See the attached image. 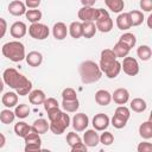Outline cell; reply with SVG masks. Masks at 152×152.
Returning a JSON list of instances; mask_svg holds the SVG:
<instances>
[{
    "instance_id": "obj_1",
    "label": "cell",
    "mask_w": 152,
    "mask_h": 152,
    "mask_svg": "<svg viewBox=\"0 0 152 152\" xmlns=\"http://www.w3.org/2000/svg\"><path fill=\"white\" fill-rule=\"evenodd\" d=\"M2 80L5 84L14 89L15 93L20 96L28 95V93L32 89L31 81L26 78L24 75H21L19 71H17L14 68H7L2 74Z\"/></svg>"
},
{
    "instance_id": "obj_2",
    "label": "cell",
    "mask_w": 152,
    "mask_h": 152,
    "mask_svg": "<svg viewBox=\"0 0 152 152\" xmlns=\"http://www.w3.org/2000/svg\"><path fill=\"white\" fill-rule=\"evenodd\" d=\"M99 66L108 78H115L121 71V63L116 59L112 49H104L101 51Z\"/></svg>"
},
{
    "instance_id": "obj_3",
    "label": "cell",
    "mask_w": 152,
    "mask_h": 152,
    "mask_svg": "<svg viewBox=\"0 0 152 152\" xmlns=\"http://www.w3.org/2000/svg\"><path fill=\"white\" fill-rule=\"evenodd\" d=\"M48 118H49V121H50L49 129L56 135H59V134L64 133V131L70 126L69 114L61 110L59 108L48 112Z\"/></svg>"
},
{
    "instance_id": "obj_4",
    "label": "cell",
    "mask_w": 152,
    "mask_h": 152,
    "mask_svg": "<svg viewBox=\"0 0 152 152\" xmlns=\"http://www.w3.org/2000/svg\"><path fill=\"white\" fill-rule=\"evenodd\" d=\"M78 72H80L81 81L84 84L95 83L102 76V71H101L99 64H96L94 61H84V62H82L80 64V66H78Z\"/></svg>"
},
{
    "instance_id": "obj_5",
    "label": "cell",
    "mask_w": 152,
    "mask_h": 152,
    "mask_svg": "<svg viewBox=\"0 0 152 152\" xmlns=\"http://www.w3.org/2000/svg\"><path fill=\"white\" fill-rule=\"evenodd\" d=\"M2 55L12 62H21L25 59V46L19 40H12L2 45Z\"/></svg>"
},
{
    "instance_id": "obj_6",
    "label": "cell",
    "mask_w": 152,
    "mask_h": 152,
    "mask_svg": "<svg viewBox=\"0 0 152 152\" xmlns=\"http://www.w3.org/2000/svg\"><path fill=\"white\" fill-rule=\"evenodd\" d=\"M96 30L102 33H107L113 28V20L109 17V13L103 8H97V17L95 20Z\"/></svg>"
},
{
    "instance_id": "obj_7",
    "label": "cell",
    "mask_w": 152,
    "mask_h": 152,
    "mask_svg": "<svg viewBox=\"0 0 152 152\" xmlns=\"http://www.w3.org/2000/svg\"><path fill=\"white\" fill-rule=\"evenodd\" d=\"M49 33H50V30L49 27L45 25V24H42V23H32L28 27V34L37 39V40H44L49 37Z\"/></svg>"
},
{
    "instance_id": "obj_8",
    "label": "cell",
    "mask_w": 152,
    "mask_h": 152,
    "mask_svg": "<svg viewBox=\"0 0 152 152\" xmlns=\"http://www.w3.org/2000/svg\"><path fill=\"white\" fill-rule=\"evenodd\" d=\"M24 139H25V151H26V152L40 150L42 139H40V137H39L38 133H36V132H33V131L31 129V132H30Z\"/></svg>"
},
{
    "instance_id": "obj_9",
    "label": "cell",
    "mask_w": 152,
    "mask_h": 152,
    "mask_svg": "<svg viewBox=\"0 0 152 152\" xmlns=\"http://www.w3.org/2000/svg\"><path fill=\"white\" fill-rule=\"evenodd\" d=\"M121 70L128 76H135L139 72V64L138 61L133 57H124V61L121 63Z\"/></svg>"
},
{
    "instance_id": "obj_10",
    "label": "cell",
    "mask_w": 152,
    "mask_h": 152,
    "mask_svg": "<svg viewBox=\"0 0 152 152\" xmlns=\"http://www.w3.org/2000/svg\"><path fill=\"white\" fill-rule=\"evenodd\" d=\"M71 124H72V128L76 132H83L87 129L89 125V118L84 113H77L74 115Z\"/></svg>"
},
{
    "instance_id": "obj_11",
    "label": "cell",
    "mask_w": 152,
    "mask_h": 152,
    "mask_svg": "<svg viewBox=\"0 0 152 152\" xmlns=\"http://www.w3.org/2000/svg\"><path fill=\"white\" fill-rule=\"evenodd\" d=\"M78 19L82 21H95L97 17V8L89 7V6H83L81 10H78Z\"/></svg>"
},
{
    "instance_id": "obj_12",
    "label": "cell",
    "mask_w": 152,
    "mask_h": 152,
    "mask_svg": "<svg viewBox=\"0 0 152 152\" xmlns=\"http://www.w3.org/2000/svg\"><path fill=\"white\" fill-rule=\"evenodd\" d=\"M109 118L104 113H99L93 118V127L95 131H104L109 126Z\"/></svg>"
},
{
    "instance_id": "obj_13",
    "label": "cell",
    "mask_w": 152,
    "mask_h": 152,
    "mask_svg": "<svg viewBox=\"0 0 152 152\" xmlns=\"http://www.w3.org/2000/svg\"><path fill=\"white\" fill-rule=\"evenodd\" d=\"M83 141L87 147H95L100 142V135L95 129H87L83 134Z\"/></svg>"
},
{
    "instance_id": "obj_14",
    "label": "cell",
    "mask_w": 152,
    "mask_h": 152,
    "mask_svg": "<svg viewBox=\"0 0 152 152\" xmlns=\"http://www.w3.org/2000/svg\"><path fill=\"white\" fill-rule=\"evenodd\" d=\"M27 32V27L26 24L23 21H15L12 24L11 28H10V33L13 38H23Z\"/></svg>"
},
{
    "instance_id": "obj_15",
    "label": "cell",
    "mask_w": 152,
    "mask_h": 152,
    "mask_svg": "<svg viewBox=\"0 0 152 152\" xmlns=\"http://www.w3.org/2000/svg\"><path fill=\"white\" fill-rule=\"evenodd\" d=\"M128 99H129V93L126 88H118L112 94V100L116 104H125L128 102Z\"/></svg>"
},
{
    "instance_id": "obj_16",
    "label": "cell",
    "mask_w": 152,
    "mask_h": 152,
    "mask_svg": "<svg viewBox=\"0 0 152 152\" xmlns=\"http://www.w3.org/2000/svg\"><path fill=\"white\" fill-rule=\"evenodd\" d=\"M8 12L12 15H15V17L24 15L26 13V5L24 2H21L20 0H14V1L10 2V5H8Z\"/></svg>"
},
{
    "instance_id": "obj_17",
    "label": "cell",
    "mask_w": 152,
    "mask_h": 152,
    "mask_svg": "<svg viewBox=\"0 0 152 152\" xmlns=\"http://www.w3.org/2000/svg\"><path fill=\"white\" fill-rule=\"evenodd\" d=\"M52 34L53 37L57 39V40H63L66 38V34H68V27L62 21H58L53 25L52 27Z\"/></svg>"
},
{
    "instance_id": "obj_18",
    "label": "cell",
    "mask_w": 152,
    "mask_h": 152,
    "mask_svg": "<svg viewBox=\"0 0 152 152\" xmlns=\"http://www.w3.org/2000/svg\"><path fill=\"white\" fill-rule=\"evenodd\" d=\"M95 101L100 106H108L112 101V94L108 90L100 89L95 93Z\"/></svg>"
},
{
    "instance_id": "obj_19",
    "label": "cell",
    "mask_w": 152,
    "mask_h": 152,
    "mask_svg": "<svg viewBox=\"0 0 152 152\" xmlns=\"http://www.w3.org/2000/svg\"><path fill=\"white\" fill-rule=\"evenodd\" d=\"M45 99H46V95L40 89H34V90H31L28 93V101L32 104H36V106L42 104L45 101Z\"/></svg>"
},
{
    "instance_id": "obj_20",
    "label": "cell",
    "mask_w": 152,
    "mask_h": 152,
    "mask_svg": "<svg viewBox=\"0 0 152 152\" xmlns=\"http://www.w3.org/2000/svg\"><path fill=\"white\" fill-rule=\"evenodd\" d=\"M116 26L119 30H128L132 27V24H131V18H129V14L128 12H122L118 15L116 18Z\"/></svg>"
},
{
    "instance_id": "obj_21",
    "label": "cell",
    "mask_w": 152,
    "mask_h": 152,
    "mask_svg": "<svg viewBox=\"0 0 152 152\" xmlns=\"http://www.w3.org/2000/svg\"><path fill=\"white\" fill-rule=\"evenodd\" d=\"M25 59H26V63L30 65V66H39L43 62V55L38 51H31L28 52L26 56H25Z\"/></svg>"
},
{
    "instance_id": "obj_22",
    "label": "cell",
    "mask_w": 152,
    "mask_h": 152,
    "mask_svg": "<svg viewBox=\"0 0 152 152\" xmlns=\"http://www.w3.org/2000/svg\"><path fill=\"white\" fill-rule=\"evenodd\" d=\"M1 102L6 108H12L18 103V94L14 91H7L2 95Z\"/></svg>"
},
{
    "instance_id": "obj_23",
    "label": "cell",
    "mask_w": 152,
    "mask_h": 152,
    "mask_svg": "<svg viewBox=\"0 0 152 152\" xmlns=\"http://www.w3.org/2000/svg\"><path fill=\"white\" fill-rule=\"evenodd\" d=\"M31 129L33 132L38 133L39 135L40 134H44V133H46L49 131V122L45 119H43V118L37 119V120H34L33 125L31 126Z\"/></svg>"
},
{
    "instance_id": "obj_24",
    "label": "cell",
    "mask_w": 152,
    "mask_h": 152,
    "mask_svg": "<svg viewBox=\"0 0 152 152\" xmlns=\"http://www.w3.org/2000/svg\"><path fill=\"white\" fill-rule=\"evenodd\" d=\"M139 135L145 140H148L152 138V121L151 120L145 121L139 126Z\"/></svg>"
},
{
    "instance_id": "obj_25",
    "label": "cell",
    "mask_w": 152,
    "mask_h": 152,
    "mask_svg": "<svg viewBox=\"0 0 152 152\" xmlns=\"http://www.w3.org/2000/svg\"><path fill=\"white\" fill-rule=\"evenodd\" d=\"M82 28H83V33L82 36L84 38H93L96 33V25L94 21H83L82 23Z\"/></svg>"
},
{
    "instance_id": "obj_26",
    "label": "cell",
    "mask_w": 152,
    "mask_h": 152,
    "mask_svg": "<svg viewBox=\"0 0 152 152\" xmlns=\"http://www.w3.org/2000/svg\"><path fill=\"white\" fill-rule=\"evenodd\" d=\"M68 32L70 33V36L75 39H78L82 37L83 33V28H82V23L80 21H72L70 24V26L68 27Z\"/></svg>"
},
{
    "instance_id": "obj_27",
    "label": "cell",
    "mask_w": 152,
    "mask_h": 152,
    "mask_svg": "<svg viewBox=\"0 0 152 152\" xmlns=\"http://www.w3.org/2000/svg\"><path fill=\"white\" fill-rule=\"evenodd\" d=\"M30 132H31V126H28V124H26L25 121H19L18 124L14 125V133L18 137L25 138Z\"/></svg>"
},
{
    "instance_id": "obj_28",
    "label": "cell",
    "mask_w": 152,
    "mask_h": 152,
    "mask_svg": "<svg viewBox=\"0 0 152 152\" xmlns=\"http://www.w3.org/2000/svg\"><path fill=\"white\" fill-rule=\"evenodd\" d=\"M129 107H131V109H132L133 112H135V113H141V112H144V110L147 108V103H146L145 100H142V99H140V97H135V99H133V100L131 101Z\"/></svg>"
},
{
    "instance_id": "obj_29",
    "label": "cell",
    "mask_w": 152,
    "mask_h": 152,
    "mask_svg": "<svg viewBox=\"0 0 152 152\" xmlns=\"http://www.w3.org/2000/svg\"><path fill=\"white\" fill-rule=\"evenodd\" d=\"M104 4L114 13H120L121 11H124L125 7L124 0H104Z\"/></svg>"
},
{
    "instance_id": "obj_30",
    "label": "cell",
    "mask_w": 152,
    "mask_h": 152,
    "mask_svg": "<svg viewBox=\"0 0 152 152\" xmlns=\"http://www.w3.org/2000/svg\"><path fill=\"white\" fill-rule=\"evenodd\" d=\"M119 42L124 43L128 49H132V48H134V46H135L137 38H135V36H134L133 33H131V32H126V33H124V34H121V36H120Z\"/></svg>"
},
{
    "instance_id": "obj_31",
    "label": "cell",
    "mask_w": 152,
    "mask_h": 152,
    "mask_svg": "<svg viewBox=\"0 0 152 152\" xmlns=\"http://www.w3.org/2000/svg\"><path fill=\"white\" fill-rule=\"evenodd\" d=\"M80 107V102H78V99H75V100H63L62 102V108L65 110V112H69V113H75Z\"/></svg>"
},
{
    "instance_id": "obj_32",
    "label": "cell",
    "mask_w": 152,
    "mask_h": 152,
    "mask_svg": "<svg viewBox=\"0 0 152 152\" xmlns=\"http://www.w3.org/2000/svg\"><path fill=\"white\" fill-rule=\"evenodd\" d=\"M129 14V18H131V24L132 26H139L142 24L144 21V14L141 11H138V10H133L131 12H128Z\"/></svg>"
},
{
    "instance_id": "obj_33",
    "label": "cell",
    "mask_w": 152,
    "mask_h": 152,
    "mask_svg": "<svg viewBox=\"0 0 152 152\" xmlns=\"http://www.w3.org/2000/svg\"><path fill=\"white\" fill-rule=\"evenodd\" d=\"M112 50H113V52L115 53L116 58H118V57L124 58V57H126V56L128 55V52H129V50H131V49H128L124 43L118 42V43L114 45V48H113Z\"/></svg>"
},
{
    "instance_id": "obj_34",
    "label": "cell",
    "mask_w": 152,
    "mask_h": 152,
    "mask_svg": "<svg viewBox=\"0 0 152 152\" xmlns=\"http://www.w3.org/2000/svg\"><path fill=\"white\" fill-rule=\"evenodd\" d=\"M14 119H15V114L10 108H6V109H4V110L0 112V121L2 124L10 125V124H12L14 121Z\"/></svg>"
},
{
    "instance_id": "obj_35",
    "label": "cell",
    "mask_w": 152,
    "mask_h": 152,
    "mask_svg": "<svg viewBox=\"0 0 152 152\" xmlns=\"http://www.w3.org/2000/svg\"><path fill=\"white\" fill-rule=\"evenodd\" d=\"M137 55L141 61H148L152 56V50L148 45H140L137 49Z\"/></svg>"
},
{
    "instance_id": "obj_36",
    "label": "cell",
    "mask_w": 152,
    "mask_h": 152,
    "mask_svg": "<svg viewBox=\"0 0 152 152\" xmlns=\"http://www.w3.org/2000/svg\"><path fill=\"white\" fill-rule=\"evenodd\" d=\"M14 114H15V116L19 118V119H25V118H27L28 114H30V108H28L27 104L20 103V104H18V106L15 107Z\"/></svg>"
},
{
    "instance_id": "obj_37",
    "label": "cell",
    "mask_w": 152,
    "mask_h": 152,
    "mask_svg": "<svg viewBox=\"0 0 152 152\" xmlns=\"http://www.w3.org/2000/svg\"><path fill=\"white\" fill-rule=\"evenodd\" d=\"M26 18L28 19V21L31 23H38L40 19H42V12L39 10H34V8H31V10H26V13H25Z\"/></svg>"
},
{
    "instance_id": "obj_38",
    "label": "cell",
    "mask_w": 152,
    "mask_h": 152,
    "mask_svg": "<svg viewBox=\"0 0 152 152\" xmlns=\"http://www.w3.org/2000/svg\"><path fill=\"white\" fill-rule=\"evenodd\" d=\"M43 103H44V109H45L46 112H50V110H53V109L59 108L58 101H57L56 99H53V97H48V99H45V101H44Z\"/></svg>"
},
{
    "instance_id": "obj_39",
    "label": "cell",
    "mask_w": 152,
    "mask_h": 152,
    "mask_svg": "<svg viewBox=\"0 0 152 152\" xmlns=\"http://www.w3.org/2000/svg\"><path fill=\"white\" fill-rule=\"evenodd\" d=\"M66 142H68V145H69L70 147H74L75 145L82 142V140H81V138H80V135H78L77 133H75V132H69V133L66 134Z\"/></svg>"
},
{
    "instance_id": "obj_40",
    "label": "cell",
    "mask_w": 152,
    "mask_h": 152,
    "mask_svg": "<svg viewBox=\"0 0 152 152\" xmlns=\"http://www.w3.org/2000/svg\"><path fill=\"white\" fill-rule=\"evenodd\" d=\"M127 121H128V120H126L125 118L119 116V115H116V114H114V116L112 118V125H113L115 128H118V129L124 128V127L126 126Z\"/></svg>"
},
{
    "instance_id": "obj_41",
    "label": "cell",
    "mask_w": 152,
    "mask_h": 152,
    "mask_svg": "<svg viewBox=\"0 0 152 152\" xmlns=\"http://www.w3.org/2000/svg\"><path fill=\"white\" fill-rule=\"evenodd\" d=\"M100 142L103 144L104 146H109L114 142V135L110 132H103L100 135Z\"/></svg>"
},
{
    "instance_id": "obj_42",
    "label": "cell",
    "mask_w": 152,
    "mask_h": 152,
    "mask_svg": "<svg viewBox=\"0 0 152 152\" xmlns=\"http://www.w3.org/2000/svg\"><path fill=\"white\" fill-rule=\"evenodd\" d=\"M62 97L63 100H75L77 99V94L72 88H65L62 91Z\"/></svg>"
},
{
    "instance_id": "obj_43",
    "label": "cell",
    "mask_w": 152,
    "mask_h": 152,
    "mask_svg": "<svg viewBox=\"0 0 152 152\" xmlns=\"http://www.w3.org/2000/svg\"><path fill=\"white\" fill-rule=\"evenodd\" d=\"M115 114H116V115H119V116L125 118L126 120H128V119H129V116H131L129 109H128L127 107H125L124 104H120V106L115 109Z\"/></svg>"
},
{
    "instance_id": "obj_44",
    "label": "cell",
    "mask_w": 152,
    "mask_h": 152,
    "mask_svg": "<svg viewBox=\"0 0 152 152\" xmlns=\"http://www.w3.org/2000/svg\"><path fill=\"white\" fill-rule=\"evenodd\" d=\"M137 150H138V152H151L152 151V144L151 142H146V141L140 142L138 145Z\"/></svg>"
},
{
    "instance_id": "obj_45",
    "label": "cell",
    "mask_w": 152,
    "mask_h": 152,
    "mask_svg": "<svg viewBox=\"0 0 152 152\" xmlns=\"http://www.w3.org/2000/svg\"><path fill=\"white\" fill-rule=\"evenodd\" d=\"M139 5L144 12H151L152 11V0H140Z\"/></svg>"
},
{
    "instance_id": "obj_46",
    "label": "cell",
    "mask_w": 152,
    "mask_h": 152,
    "mask_svg": "<svg viewBox=\"0 0 152 152\" xmlns=\"http://www.w3.org/2000/svg\"><path fill=\"white\" fill-rule=\"evenodd\" d=\"M6 31H7V23L4 18H0V39L5 36Z\"/></svg>"
},
{
    "instance_id": "obj_47",
    "label": "cell",
    "mask_w": 152,
    "mask_h": 152,
    "mask_svg": "<svg viewBox=\"0 0 152 152\" xmlns=\"http://www.w3.org/2000/svg\"><path fill=\"white\" fill-rule=\"evenodd\" d=\"M25 5L28 8H37L40 5V0H25Z\"/></svg>"
},
{
    "instance_id": "obj_48",
    "label": "cell",
    "mask_w": 152,
    "mask_h": 152,
    "mask_svg": "<svg viewBox=\"0 0 152 152\" xmlns=\"http://www.w3.org/2000/svg\"><path fill=\"white\" fill-rule=\"evenodd\" d=\"M71 151L72 152H75V151H83V152H86L87 151V146H86L84 142H80V144L75 145L74 147H71Z\"/></svg>"
},
{
    "instance_id": "obj_49",
    "label": "cell",
    "mask_w": 152,
    "mask_h": 152,
    "mask_svg": "<svg viewBox=\"0 0 152 152\" xmlns=\"http://www.w3.org/2000/svg\"><path fill=\"white\" fill-rule=\"evenodd\" d=\"M96 0H81V4L83 6H89V7H93L95 5Z\"/></svg>"
},
{
    "instance_id": "obj_50",
    "label": "cell",
    "mask_w": 152,
    "mask_h": 152,
    "mask_svg": "<svg viewBox=\"0 0 152 152\" xmlns=\"http://www.w3.org/2000/svg\"><path fill=\"white\" fill-rule=\"evenodd\" d=\"M5 142H6V138L2 133H0V148L5 146Z\"/></svg>"
},
{
    "instance_id": "obj_51",
    "label": "cell",
    "mask_w": 152,
    "mask_h": 152,
    "mask_svg": "<svg viewBox=\"0 0 152 152\" xmlns=\"http://www.w3.org/2000/svg\"><path fill=\"white\" fill-rule=\"evenodd\" d=\"M4 87H5V82H4L2 78H0V94H1L2 90H4Z\"/></svg>"
}]
</instances>
